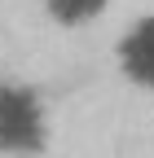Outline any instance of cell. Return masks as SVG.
Returning a JSON list of instances; mask_svg holds the SVG:
<instances>
[{
	"mask_svg": "<svg viewBox=\"0 0 154 158\" xmlns=\"http://www.w3.org/2000/svg\"><path fill=\"white\" fill-rule=\"evenodd\" d=\"M49 145V106L27 84H0V154H35Z\"/></svg>",
	"mask_w": 154,
	"mask_h": 158,
	"instance_id": "1",
	"label": "cell"
},
{
	"mask_svg": "<svg viewBox=\"0 0 154 158\" xmlns=\"http://www.w3.org/2000/svg\"><path fill=\"white\" fill-rule=\"evenodd\" d=\"M114 62H119V75L132 88L154 97V9L123 27L119 44H114Z\"/></svg>",
	"mask_w": 154,
	"mask_h": 158,
	"instance_id": "2",
	"label": "cell"
},
{
	"mask_svg": "<svg viewBox=\"0 0 154 158\" xmlns=\"http://www.w3.org/2000/svg\"><path fill=\"white\" fill-rule=\"evenodd\" d=\"M40 5H44V13L53 18L57 27L75 31V27L97 22V18L106 13V5H110V0H40Z\"/></svg>",
	"mask_w": 154,
	"mask_h": 158,
	"instance_id": "3",
	"label": "cell"
}]
</instances>
